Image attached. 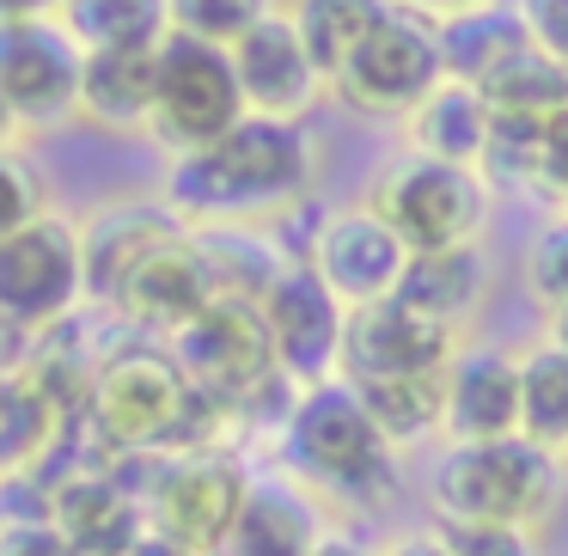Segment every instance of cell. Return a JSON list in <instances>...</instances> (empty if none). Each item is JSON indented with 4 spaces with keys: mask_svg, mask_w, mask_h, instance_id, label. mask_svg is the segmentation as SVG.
<instances>
[{
    "mask_svg": "<svg viewBox=\"0 0 568 556\" xmlns=\"http://www.w3.org/2000/svg\"><path fill=\"white\" fill-rule=\"evenodd\" d=\"M172 361L184 367V380L196 385V392H209L214 404H226V410L257 404L270 385H294L275 367L270 324H263V312L251 306V300H214V306H202L196 319L172 336Z\"/></svg>",
    "mask_w": 568,
    "mask_h": 556,
    "instance_id": "cell-9",
    "label": "cell"
},
{
    "mask_svg": "<svg viewBox=\"0 0 568 556\" xmlns=\"http://www.w3.org/2000/svg\"><path fill=\"white\" fill-rule=\"evenodd\" d=\"M13 135H19V117L7 111V99H0V153L13 148Z\"/></svg>",
    "mask_w": 568,
    "mask_h": 556,
    "instance_id": "cell-43",
    "label": "cell"
},
{
    "mask_svg": "<svg viewBox=\"0 0 568 556\" xmlns=\"http://www.w3.org/2000/svg\"><path fill=\"white\" fill-rule=\"evenodd\" d=\"M440 538L453 544V556H544L531 526H446L440 519Z\"/></svg>",
    "mask_w": 568,
    "mask_h": 556,
    "instance_id": "cell-35",
    "label": "cell"
},
{
    "mask_svg": "<svg viewBox=\"0 0 568 556\" xmlns=\"http://www.w3.org/2000/svg\"><path fill=\"white\" fill-rule=\"evenodd\" d=\"M538 190H550V196L568 209V104L556 117H544V135H538Z\"/></svg>",
    "mask_w": 568,
    "mask_h": 556,
    "instance_id": "cell-36",
    "label": "cell"
},
{
    "mask_svg": "<svg viewBox=\"0 0 568 556\" xmlns=\"http://www.w3.org/2000/svg\"><path fill=\"white\" fill-rule=\"evenodd\" d=\"M263 324H270L275 367L306 392V385L343 380V343H348V306L336 300V287L312 270L306 257H294L270 282V294L257 300Z\"/></svg>",
    "mask_w": 568,
    "mask_h": 556,
    "instance_id": "cell-12",
    "label": "cell"
},
{
    "mask_svg": "<svg viewBox=\"0 0 568 556\" xmlns=\"http://www.w3.org/2000/svg\"><path fill=\"white\" fill-rule=\"evenodd\" d=\"M178 233H190V226L165 202H116V209H99L92 221H80V239H87V300L111 306L123 275Z\"/></svg>",
    "mask_w": 568,
    "mask_h": 556,
    "instance_id": "cell-18",
    "label": "cell"
},
{
    "mask_svg": "<svg viewBox=\"0 0 568 556\" xmlns=\"http://www.w3.org/2000/svg\"><path fill=\"white\" fill-rule=\"evenodd\" d=\"M62 0H0V19H38V13H55Z\"/></svg>",
    "mask_w": 568,
    "mask_h": 556,
    "instance_id": "cell-41",
    "label": "cell"
},
{
    "mask_svg": "<svg viewBox=\"0 0 568 556\" xmlns=\"http://www.w3.org/2000/svg\"><path fill=\"white\" fill-rule=\"evenodd\" d=\"M87 306V239L68 214H38L13 239H0V312L19 331L43 336L74 324Z\"/></svg>",
    "mask_w": 568,
    "mask_h": 556,
    "instance_id": "cell-7",
    "label": "cell"
},
{
    "mask_svg": "<svg viewBox=\"0 0 568 556\" xmlns=\"http://www.w3.org/2000/svg\"><path fill=\"white\" fill-rule=\"evenodd\" d=\"M397 7L428 13V19H453V13H465V7H483V0H397Z\"/></svg>",
    "mask_w": 568,
    "mask_h": 556,
    "instance_id": "cell-40",
    "label": "cell"
},
{
    "mask_svg": "<svg viewBox=\"0 0 568 556\" xmlns=\"http://www.w3.org/2000/svg\"><path fill=\"white\" fill-rule=\"evenodd\" d=\"M7 502H13V489L0 483V556H74L62 526H55L50 495H31L19 507H7Z\"/></svg>",
    "mask_w": 568,
    "mask_h": 556,
    "instance_id": "cell-33",
    "label": "cell"
},
{
    "mask_svg": "<svg viewBox=\"0 0 568 556\" xmlns=\"http://www.w3.org/2000/svg\"><path fill=\"white\" fill-rule=\"evenodd\" d=\"M312 556H379V550H367V544H355V538H336V532H324Z\"/></svg>",
    "mask_w": 568,
    "mask_h": 556,
    "instance_id": "cell-42",
    "label": "cell"
},
{
    "mask_svg": "<svg viewBox=\"0 0 568 556\" xmlns=\"http://www.w3.org/2000/svg\"><path fill=\"white\" fill-rule=\"evenodd\" d=\"M367 202L392 221L409 257L416 251L483 245V226H489V178L470 172V165L422 160V153H404L397 165H385Z\"/></svg>",
    "mask_w": 568,
    "mask_h": 556,
    "instance_id": "cell-6",
    "label": "cell"
},
{
    "mask_svg": "<svg viewBox=\"0 0 568 556\" xmlns=\"http://www.w3.org/2000/svg\"><path fill=\"white\" fill-rule=\"evenodd\" d=\"M233 74H239V92H245V111L282 117V123H306V111L331 92L306 50V38H300L294 13H282V7L251 38L233 43Z\"/></svg>",
    "mask_w": 568,
    "mask_h": 556,
    "instance_id": "cell-15",
    "label": "cell"
},
{
    "mask_svg": "<svg viewBox=\"0 0 568 556\" xmlns=\"http://www.w3.org/2000/svg\"><path fill=\"white\" fill-rule=\"evenodd\" d=\"M465 348V336L428 324L404 300H373L348 312V343H343V380L348 385H392V380H434L446 373Z\"/></svg>",
    "mask_w": 568,
    "mask_h": 556,
    "instance_id": "cell-13",
    "label": "cell"
},
{
    "mask_svg": "<svg viewBox=\"0 0 568 556\" xmlns=\"http://www.w3.org/2000/svg\"><path fill=\"white\" fill-rule=\"evenodd\" d=\"M245 92H239L233 74V50H214V43H196L184 31L160 43V92H153V129L172 160L221 141L233 123H245Z\"/></svg>",
    "mask_w": 568,
    "mask_h": 556,
    "instance_id": "cell-8",
    "label": "cell"
},
{
    "mask_svg": "<svg viewBox=\"0 0 568 556\" xmlns=\"http://www.w3.org/2000/svg\"><path fill=\"white\" fill-rule=\"evenodd\" d=\"M519 19H526L531 43H538L550 62L568 68V0H514Z\"/></svg>",
    "mask_w": 568,
    "mask_h": 556,
    "instance_id": "cell-37",
    "label": "cell"
},
{
    "mask_svg": "<svg viewBox=\"0 0 568 556\" xmlns=\"http://www.w3.org/2000/svg\"><path fill=\"white\" fill-rule=\"evenodd\" d=\"M440 80H446V62H440V31H434V19L409 13V7H392L379 19V31L331 80V99H343L361 117H397L404 123Z\"/></svg>",
    "mask_w": 568,
    "mask_h": 556,
    "instance_id": "cell-10",
    "label": "cell"
},
{
    "mask_svg": "<svg viewBox=\"0 0 568 556\" xmlns=\"http://www.w3.org/2000/svg\"><path fill=\"white\" fill-rule=\"evenodd\" d=\"M519 434L568 458V355L550 336L519 355Z\"/></svg>",
    "mask_w": 568,
    "mask_h": 556,
    "instance_id": "cell-26",
    "label": "cell"
},
{
    "mask_svg": "<svg viewBox=\"0 0 568 556\" xmlns=\"http://www.w3.org/2000/svg\"><path fill=\"white\" fill-rule=\"evenodd\" d=\"M306 263L336 287V300L355 312V306H373V300L397 294V282H404V270H409V245L392 233V221H385L373 202H348V209H331L318 221Z\"/></svg>",
    "mask_w": 568,
    "mask_h": 556,
    "instance_id": "cell-14",
    "label": "cell"
},
{
    "mask_svg": "<svg viewBox=\"0 0 568 556\" xmlns=\"http://www.w3.org/2000/svg\"><path fill=\"white\" fill-rule=\"evenodd\" d=\"M251 471L221 446L172 453L148 489V538L165 556H221L251 502Z\"/></svg>",
    "mask_w": 568,
    "mask_h": 556,
    "instance_id": "cell-5",
    "label": "cell"
},
{
    "mask_svg": "<svg viewBox=\"0 0 568 556\" xmlns=\"http://www.w3.org/2000/svg\"><path fill=\"white\" fill-rule=\"evenodd\" d=\"M87 416L116 453H196L233 410L184 380L172 348H116L87 380Z\"/></svg>",
    "mask_w": 568,
    "mask_h": 556,
    "instance_id": "cell-2",
    "label": "cell"
},
{
    "mask_svg": "<svg viewBox=\"0 0 568 556\" xmlns=\"http://www.w3.org/2000/svg\"><path fill=\"white\" fill-rule=\"evenodd\" d=\"M392 7L397 0H294V7H287L300 38H306V50H312V62H318L324 87L343 74V62L379 31V19L392 13Z\"/></svg>",
    "mask_w": 568,
    "mask_h": 556,
    "instance_id": "cell-27",
    "label": "cell"
},
{
    "mask_svg": "<svg viewBox=\"0 0 568 556\" xmlns=\"http://www.w3.org/2000/svg\"><path fill=\"white\" fill-rule=\"evenodd\" d=\"M367 416L379 422V434L392 441V453L416 446L422 434H446V373L434 380H392V385H355Z\"/></svg>",
    "mask_w": 568,
    "mask_h": 556,
    "instance_id": "cell-29",
    "label": "cell"
},
{
    "mask_svg": "<svg viewBox=\"0 0 568 556\" xmlns=\"http://www.w3.org/2000/svg\"><path fill=\"white\" fill-rule=\"evenodd\" d=\"M153 92H160V50H87L80 68V117L104 135H148Z\"/></svg>",
    "mask_w": 568,
    "mask_h": 556,
    "instance_id": "cell-20",
    "label": "cell"
},
{
    "mask_svg": "<svg viewBox=\"0 0 568 556\" xmlns=\"http://www.w3.org/2000/svg\"><path fill=\"white\" fill-rule=\"evenodd\" d=\"M404 135H409V153H422V160H446V165L483 172V153H489V135H495V111L477 87L440 80V87L404 117Z\"/></svg>",
    "mask_w": 568,
    "mask_h": 556,
    "instance_id": "cell-23",
    "label": "cell"
},
{
    "mask_svg": "<svg viewBox=\"0 0 568 556\" xmlns=\"http://www.w3.org/2000/svg\"><path fill=\"white\" fill-rule=\"evenodd\" d=\"M483 99H489L495 117H531V123H544V117H556L568 104V68L550 62V55L531 43L519 62H507L501 74L483 87Z\"/></svg>",
    "mask_w": 568,
    "mask_h": 556,
    "instance_id": "cell-30",
    "label": "cell"
},
{
    "mask_svg": "<svg viewBox=\"0 0 568 556\" xmlns=\"http://www.w3.org/2000/svg\"><path fill=\"white\" fill-rule=\"evenodd\" d=\"M379 556H453V544H446L440 532H409V538H397L392 550H379Z\"/></svg>",
    "mask_w": 568,
    "mask_h": 556,
    "instance_id": "cell-39",
    "label": "cell"
},
{
    "mask_svg": "<svg viewBox=\"0 0 568 556\" xmlns=\"http://www.w3.org/2000/svg\"><path fill=\"white\" fill-rule=\"evenodd\" d=\"M55 422H62V404H55L31 373L0 380V483L31 477V465H38L55 441Z\"/></svg>",
    "mask_w": 568,
    "mask_h": 556,
    "instance_id": "cell-28",
    "label": "cell"
},
{
    "mask_svg": "<svg viewBox=\"0 0 568 556\" xmlns=\"http://www.w3.org/2000/svg\"><path fill=\"white\" fill-rule=\"evenodd\" d=\"M38 214H50L38 172H31V165L7 148V153H0V239H13L19 226H31Z\"/></svg>",
    "mask_w": 568,
    "mask_h": 556,
    "instance_id": "cell-34",
    "label": "cell"
},
{
    "mask_svg": "<svg viewBox=\"0 0 568 556\" xmlns=\"http://www.w3.org/2000/svg\"><path fill=\"white\" fill-rule=\"evenodd\" d=\"M550 343L568 355V306H562V312H550Z\"/></svg>",
    "mask_w": 568,
    "mask_h": 556,
    "instance_id": "cell-44",
    "label": "cell"
},
{
    "mask_svg": "<svg viewBox=\"0 0 568 556\" xmlns=\"http://www.w3.org/2000/svg\"><path fill=\"white\" fill-rule=\"evenodd\" d=\"M55 526H62L74 556H123L148 532V507H135V495L104 471H80L50 495Z\"/></svg>",
    "mask_w": 568,
    "mask_h": 556,
    "instance_id": "cell-19",
    "label": "cell"
},
{
    "mask_svg": "<svg viewBox=\"0 0 568 556\" xmlns=\"http://www.w3.org/2000/svg\"><path fill=\"white\" fill-rule=\"evenodd\" d=\"M318 178V148L306 123L282 117H245L221 141L172 160L165 172V209L184 226H251L287 214Z\"/></svg>",
    "mask_w": 568,
    "mask_h": 556,
    "instance_id": "cell-1",
    "label": "cell"
},
{
    "mask_svg": "<svg viewBox=\"0 0 568 556\" xmlns=\"http://www.w3.org/2000/svg\"><path fill=\"white\" fill-rule=\"evenodd\" d=\"M519 434V355L507 348H458L446 367V446L507 441Z\"/></svg>",
    "mask_w": 568,
    "mask_h": 556,
    "instance_id": "cell-17",
    "label": "cell"
},
{
    "mask_svg": "<svg viewBox=\"0 0 568 556\" xmlns=\"http://www.w3.org/2000/svg\"><path fill=\"white\" fill-rule=\"evenodd\" d=\"M80 68L87 50L55 13L0 19V99L19 129H62L80 117Z\"/></svg>",
    "mask_w": 568,
    "mask_h": 556,
    "instance_id": "cell-11",
    "label": "cell"
},
{
    "mask_svg": "<svg viewBox=\"0 0 568 556\" xmlns=\"http://www.w3.org/2000/svg\"><path fill=\"white\" fill-rule=\"evenodd\" d=\"M31 348H38V336L31 331H19L7 312H0V380H13V373H26L31 367Z\"/></svg>",
    "mask_w": 568,
    "mask_h": 556,
    "instance_id": "cell-38",
    "label": "cell"
},
{
    "mask_svg": "<svg viewBox=\"0 0 568 556\" xmlns=\"http://www.w3.org/2000/svg\"><path fill=\"white\" fill-rule=\"evenodd\" d=\"M324 538L318 502L282 477H257L221 556H312Z\"/></svg>",
    "mask_w": 568,
    "mask_h": 556,
    "instance_id": "cell-24",
    "label": "cell"
},
{
    "mask_svg": "<svg viewBox=\"0 0 568 556\" xmlns=\"http://www.w3.org/2000/svg\"><path fill=\"white\" fill-rule=\"evenodd\" d=\"M282 453L318 495H336L348 507H373L397 483V453L367 416L361 392L348 380H324L294 392L282 422Z\"/></svg>",
    "mask_w": 568,
    "mask_h": 556,
    "instance_id": "cell-3",
    "label": "cell"
},
{
    "mask_svg": "<svg viewBox=\"0 0 568 556\" xmlns=\"http://www.w3.org/2000/svg\"><path fill=\"white\" fill-rule=\"evenodd\" d=\"M568 458L531 446L526 434L507 441H458L434 458L428 495L446 526H531L556 514L562 502Z\"/></svg>",
    "mask_w": 568,
    "mask_h": 556,
    "instance_id": "cell-4",
    "label": "cell"
},
{
    "mask_svg": "<svg viewBox=\"0 0 568 556\" xmlns=\"http://www.w3.org/2000/svg\"><path fill=\"white\" fill-rule=\"evenodd\" d=\"M489 282H495V270H489V251L483 245L416 251L392 300H404V306L422 312L428 324H446V331L465 336V324L477 319L483 300H489Z\"/></svg>",
    "mask_w": 568,
    "mask_h": 556,
    "instance_id": "cell-21",
    "label": "cell"
},
{
    "mask_svg": "<svg viewBox=\"0 0 568 556\" xmlns=\"http://www.w3.org/2000/svg\"><path fill=\"white\" fill-rule=\"evenodd\" d=\"M440 31V62H446V80H465V87H489L507 62L531 50V31L519 19L514 0H483V7H465L453 19H434Z\"/></svg>",
    "mask_w": 568,
    "mask_h": 556,
    "instance_id": "cell-22",
    "label": "cell"
},
{
    "mask_svg": "<svg viewBox=\"0 0 568 556\" xmlns=\"http://www.w3.org/2000/svg\"><path fill=\"white\" fill-rule=\"evenodd\" d=\"M202 306H214V275H209V257H202L196 233H178L160 251H148L123 275V287L111 294L116 319L141 324V331H165V336H178Z\"/></svg>",
    "mask_w": 568,
    "mask_h": 556,
    "instance_id": "cell-16",
    "label": "cell"
},
{
    "mask_svg": "<svg viewBox=\"0 0 568 556\" xmlns=\"http://www.w3.org/2000/svg\"><path fill=\"white\" fill-rule=\"evenodd\" d=\"M270 13H275V0H172V31H184L196 43H214V50H233Z\"/></svg>",
    "mask_w": 568,
    "mask_h": 556,
    "instance_id": "cell-31",
    "label": "cell"
},
{
    "mask_svg": "<svg viewBox=\"0 0 568 556\" xmlns=\"http://www.w3.org/2000/svg\"><path fill=\"white\" fill-rule=\"evenodd\" d=\"M55 19L80 50H160L172 38V0H62Z\"/></svg>",
    "mask_w": 568,
    "mask_h": 556,
    "instance_id": "cell-25",
    "label": "cell"
},
{
    "mask_svg": "<svg viewBox=\"0 0 568 556\" xmlns=\"http://www.w3.org/2000/svg\"><path fill=\"white\" fill-rule=\"evenodd\" d=\"M519 282H526V294L538 300L544 312L568 306V209L550 214V221L531 233L526 257H519Z\"/></svg>",
    "mask_w": 568,
    "mask_h": 556,
    "instance_id": "cell-32",
    "label": "cell"
}]
</instances>
